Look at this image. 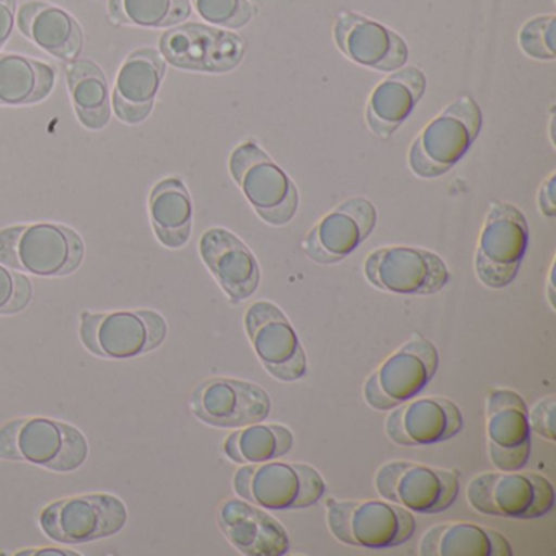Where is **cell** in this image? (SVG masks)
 Instances as JSON below:
<instances>
[{
	"label": "cell",
	"instance_id": "cell-1",
	"mask_svg": "<svg viewBox=\"0 0 556 556\" xmlns=\"http://www.w3.org/2000/svg\"><path fill=\"white\" fill-rule=\"evenodd\" d=\"M83 237L67 226L28 224L0 230V263L41 278L73 275L84 262Z\"/></svg>",
	"mask_w": 556,
	"mask_h": 556
},
{
	"label": "cell",
	"instance_id": "cell-2",
	"mask_svg": "<svg viewBox=\"0 0 556 556\" xmlns=\"http://www.w3.org/2000/svg\"><path fill=\"white\" fill-rule=\"evenodd\" d=\"M89 457V442L76 426L56 419L18 418L0 428V460L27 462L70 473Z\"/></svg>",
	"mask_w": 556,
	"mask_h": 556
},
{
	"label": "cell",
	"instance_id": "cell-3",
	"mask_svg": "<svg viewBox=\"0 0 556 556\" xmlns=\"http://www.w3.org/2000/svg\"><path fill=\"white\" fill-rule=\"evenodd\" d=\"M232 484L242 500L269 510L307 509L327 491L317 468L301 462L247 464L236 471Z\"/></svg>",
	"mask_w": 556,
	"mask_h": 556
},
{
	"label": "cell",
	"instance_id": "cell-4",
	"mask_svg": "<svg viewBox=\"0 0 556 556\" xmlns=\"http://www.w3.org/2000/svg\"><path fill=\"white\" fill-rule=\"evenodd\" d=\"M327 522L331 535L356 548H395L412 539L416 520L392 501H327Z\"/></svg>",
	"mask_w": 556,
	"mask_h": 556
},
{
	"label": "cell",
	"instance_id": "cell-5",
	"mask_svg": "<svg viewBox=\"0 0 556 556\" xmlns=\"http://www.w3.org/2000/svg\"><path fill=\"white\" fill-rule=\"evenodd\" d=\"M483 125L480 106L464 96L432 119L409 149V168L419 178L447 174L465 154Z\"/></svg>",
	"mask_w": 556,
	"mask_h": 556
},
{
	"label": "cell",
	"instance_id": "cell-6",
	"mask_svg": "<svg viewBox=\"0 0 556 556\" xmlns=\"http://www.w3.org/2000/svg\"><path fill=\"white\" fill-rule=\"evenodd\" d=\"M467 500L484 516L540 519L555 506V488L535 471H490L468 483Z\"/></svg>",
	"mask_w": 556,
	"mask_h": 556
},
{
	"label": "cell",
	"instance_id": "cell-7",
	"mask_svg": "<svg viewBox=\"0 0 556 556\" xmlns=\"http://www.w3.org/2000/svg\"><path fill=\"white\" fill-rule=\"evenodd\" d=\"M80 341L84 346L105 359H131L157 350L168 327L155 311H118L106 314L84 312L80 317Z\"/></svg>",
	"mask_w": 556,
	"mask_h": 556
},
{
	"label": "cell",
	"instance_id": "cell-8",
	"mask_svg": "<svg viewBox=\"0 0 556 556\" xmlns=\"http://www.w3.org/2000/svg\"><path fill=\"white\" fill-rule=\"evenodd\" d=\"M230 174L269 226L281 227L294 219L299 191L291 178L255 142L239 146L230 155Z\"/></svg>",
	"mask_w": 556,
	"mask_h": 556
},
{
	"label": "cell",
	"instance_id": "cell-9",
	"mask_svg": "<svg viewBox=\"0 0 556 556\" xmlns=\"http://www.w3.org/2000/svg\"><path fill=\"white\" fill-rule=\"evenodd\" d=\"M126 504L115 494L90 493L51 503L41 510L40 527L51 540L80 545L109 539L125 529Z\"/></svg>",
	"mask_w": 556,
	"mask_h": 556
},
{
	"label": "cell",
	"instance_id": "cell-10",
	"mask_svg": "<svg viewBox=\"0 0 556 556\" xmlns=\"http://www.w3.org/2000/svg\"><path fill=\"white\" fill-rule=\"evenodd\" d=\"M529 247V224L519 207L497 201L490 206L475 255L481 285L504 289L516 279Z\"/></svg>",
	"mask_w": 556,
	"mask_h": 556
},
{
	"label": "cell",
	"instance_id": "cell-11",
	"mask_svg": "<svg viewBox=\"0 0 556 556\" xmlns=\"http://www.w3.org/2000/svg\"><path fill=\"white\" fill-rule=\"evenodd\" d=\"M438 367V348L428 338L415 334L367 377L364 400L377 412L393 409L422 392Z\"/></svg>",
	"mask_w": 556,
	"mask_h": 556
},
{
	"label": "cell",
	"instance_id": "cell-12",
	"mask_svg": "<svg viewBox=\"0 0 556 556\" xmlns=\"http://www.w3.org/2000/svg\"><path fill=\"white\" fill-rule=\"evenodd\" d=\"M374 484L383 500L418 514L444 513L460 491L457 471L403 460L382 465Z\"/></svg>",
	"mask_w": 556,
	"mask_h": 556
},
{
	"label": "cell",
	"instance_id": "cell-13",
	"mask_svg": "<svg viewBox=\"0 0 556 556\" xmlns=\"http://www.w3.org/2000/svg\"><path fill=\"white\" fill-rule=\"evenodd\" d=\"M364 275L374 288L402 295H434L451 281L441 256L416 247H383L367 256Z\"/></svg>",
	"mask_w": 556,
	"mask_h": 556
},
{
	"label": "cell",
	"instance_id": "cell-14",
	"mask_svg": "<svg viewBox=\"0 0 556 556\" xmlns=\"http://www.w3.org/2000/svg\"><path fill=\"white\" fill-rule=\"evenodd\" d=\"M245 330L260 363L279 382H298L307 374V356L285 312L268 301L250 305Z\"/></svg>",
	"mask_w": 556,
	"mask_h": 556
},
{
	"label": "cell",
	"instance_id": "cell-15",
	"mask_svg": "<svg viewBox=\"0 0 556 556\" xmlns=\"http://www.w3.org/2000/svg\"><path fill=\"white\" fill-rule=\"evenodd\" d=\"M161 54L178 70L224 74L242 63L245 41L232 31L185 24L162 35Z\"/></svg>",
	"mask_w": 556,
	"mask_h": 556
},
{
	"label": "cell",
	"instance_id": "cell-16",
	"mask_svg": "<svg viewBox=\"0 0 556 556\" xmlns=\"http://www.w3.org/2000/svg\"><path fill=\"white\" fill-rule=\"evenodd\" d=\"M190 408L204 425L245 428L263 422L271 413V399L263 387L247 380L216 377L191 393Z\"/></svg>",
	"mask_w": 556,
	"mask_h": 556
},
{
	"label": "cell",
	"instance_id": "cell-17",
	"mask_svg": "<svg viewBox=\"0 0 556 556\" xmlns=\"http://www.w3.org/2000/svg\"><path fill=\"white\" fill-rule=\"evenodd\" d=\"M488 454L496 470H522L532 452L529 406L510 389L491 390L486 400Z\"/></svg>",
	"mask_w": 556,
	"mask_h": 556
},
{
	"label": "cell",
	"instance_id": "cell-18",
	"mask_svg": "<svg viewBox=\"0 0 556 556\" xmlns=\"http://www.w3.org/2000/svg\"><path fill=\"white\" fill-rule=\"evenodd\" d=\"M376 224V206L366 198H350L311 230L304 242L305 253L318 265L343 262L369 239Z\"/></svg>",
	"mask_w": 556,
	"mask_h": 556
},
{
	"label": "cell",
	"instance_id": "cell-19",
	"mask_svg": "<svg viewBox=\"0 0 556 556\" xmlns=\"http://www.w3.org/2000/svg\"><path fill=\"white\" fill-rule=\"evenodd\" d=\"M464 429L457 403L445 396L408 400L387 416L386 432L393 444L425 447L455 438Z\"/></svg>",
	"mask_w": 556,
	"mask_h": 556
},
{
	"label": "cell",
	"instance_id": "cell-20",
	"mask_svg": "<svg viewBox=\"0 0 556 556\" xmlns=\"http://www.w3.org/2000/svg\"><path fill=\"white\" fill-rule=\"evenodd\" d=\"M334 41L348 60L369 70L393 73L408 61V47L400 35L353 12L337 18Z\"/></svg>",
	"mask_w": 556,
	"mask_h": 556
},
{
	"label": "cell",
	"instance_id": "cell-21",
	"mask_svg": "<svg viewBox=\"0 0 556 556\" xmlns=\"http://www.w3.org/2000/svg\"><path fill=\"white\" fill-rule=\"evenodd\" d=\"M217 523L237 552L247 556H282L291 549L288 530L263 507L230 497L217 510Z\"/></svg>",
	"mask_w": 556,
	"mask_h": 556
},
{
	"label": "cell",
	"instance_id": "cell-22",
	"mask_svg": "<svg viewBox=\"0 0 556 556\" xmlns=\"http://www.w3.org/2000/svg\"><path fill=\"white\" fill-rule=\"evenodd\" d=\"M165 73L167 61L155 48H139L126 58L112 96V109L119 122L141 125L149 118Z\"/></svg>",
	"mask_w": 556,
	"mask_h": 556
},
{
	"label": "cell",
	"instance_id": "cell-23",
	"mask_svg": "<svg viewBox=\"0 0 556 556\" xmlns=\"http://www.w3.org/2000/svg\"><path fill=\"white\" fill-rule=\"evenodd\" d=\"M200 253L230 301L242 302L255 294L262 271L252 250L236 233L220 227L206 230L200 240Z\"/></svg>",
	"mask_w": 556,
	"mask_h": 556
},
{
	"label": "cell",
	"instance_id": "cell-24",
	"mask_svg": "<svg viewBox=\"0 0 556 556\" xmlns=\"http://www.w3.org/2000/svg\"><path fill=\"white\" fill-rule=\"evenodd\" d=\"M426 86L428 80L418 67L393 71L367 102L366 122L370 131L380 139L392 138L425 96Z\"/></svg>",
	"mask_w": 556,
	"mask_h": 556
},
{
	"label": "cell",
	"instance_id": "cell-25",
	"mask_svg": "<svg viewBox=\"0 0 556 556\" xmlns=\"http://www.w3.org/2000/svg\"><path fill=\"white\" fill-rule=\"evenodd\" d=\"M17 27L21 34L34 41L51 56L74 61L84 48V31L79 22L56 5L31 0L18 9Z\"/></svg>",
	"mask_w": 556,
	"mask_h": 556
},
{
	"label": "cell",
	"instance_id": "cell-26",
	"mask_svg": "<svg viewBox=\"0 0 556 556\" xmlns=\"http://www.w3.org/2000/svg\"><path fill=\"white\" fill-rule=\"evenodd\" d=\"M422 556H513L509 540L490 527L468 522L439 523L419 542Z\"/></svg>",
	"mask_w": 556,
	"mask_h": 556
},
{
	"label": "cell",
	"instance_id": "cell-27",
	"mask_svg": "<svg viewBox=\"0 0 556 556\" xmlns=\"http://www.w3.org/2000/svg\"><path fill=\"white\" fill-rule=\"evenodd\" d=\"M152 229L162 245L177 250L187 245L193 229V201L180 178L159 181L149 198Z\"/></svg>",
	"mask_w": 556,
	"mask_h": 556
},
{
	"label": "cell",
	"instance_id": "cell-28",
	"mask_svg": "<svg viewBox=\"0 0 556 556\" xmlns=\"http://www.w3.org/2000/svg\"><path fill=\"white\" fill-rule=\"evenodd\" d=\"M56 71L24 54H0V105L25 106L43 102L54 89Z\"/></svg>",
	"mask_w": 556,
	"mask_h": 556
},
{
	"label": "cell",
	"instance_id": "cell-29",
	"mask_svg": "<svg viewBox=\"0 0 556 556\" xmlns=\"http://www.w3.org/2000/svg\"><path fill=\"white\" fill-rule=\"evenodd\" d=\"M74 112L87 129L99 131L112 118L110 87L105 74L92 61H74L67 70Z\"/></svg>",
	"mask_w": 556,
	"mask_h": 556
},
{
	"label": "cell",
	"instance_id": "cell-30",
	"mask_svg": "<svg viewBox=\"0 0 556 556\" xmlns=\"http://www.w3.org/2000/svg\"><path fill=\"white\" fill-rule=\"evenodd\" d=\"M292 445L294 434L288 426L256 422L227 435L224 452L236 464H263L285 457Z\"/></svg>",
	"mask_w": 556,
	"mask_h": 556
},
{
	"label": "cell",
	"instance_id": "cell-31",
	"mask_svg": "<svg viewBox=\"0 0 556 556\" xmlns=\"http://www.w3.org/2000/svg\"><path fill=\"white\" fill-rule=\"evenodd\" d=\"M110 17L116 24L141 28H172L191 15L190 0H110Z\"/></svg>",
	"mask_w": 556,
	"mask_h": 556
},
{
	"label": "cell",
	"instance_id": "cell-32",
	"mask_svg": "<svg viewBox=\"0 0 556 556\" xmlns=\"http://www.w3.org/2000/svg\"><path fill=\"white\" fill-rule=\"evenodd\" d=\"M200 17L216 27L237 30L250 24L255 9L249 0H190Z\"/></svg>",
	"mask_w": 556,
	"mask_h": 556
},
{
	"label": "cell",
	"instance_id": "cell-33",
	"mask_svg": "<svg viewBox=\"0 0 556 556\" xmlns=\"http://www.w3.org/2000/svg\"><path fill=\"white\" fill-rule=\"evenodd\" d=\"M555 34V15L532 18L520 30V48L533 60L553 61L556 58Z\"/></svg>",
	"mask_w": 556,
	"mask_h": 556
},
{
	"label": "cell",
	"instance_id": "cell-34",
	"mask_svg": "<svg viewBox=\"0 0 556 556\" xmlns=\"http://www.w3.org/2000/svg\"><path fill=\"white\" fill-rule=\"evenodd\" d=\"M34 299V286L28 276L0 263V315L24 312Z\"/></svg>",
	"mask_w": 556,
	"mask_h": 556
},
{
	"label": "cell",
	"instance_id": "cell-35",
	"mask_svg": "<svg viewBox=\"0 0 556 556\" xmlns=\"http://www.w3.org/2000/svg\"><path fill=\"white\" fill-rule=\"evenodd\" d=\"M555 396H545L533 405L529 413V425L532 432L546 441L555 442Z\"/></svg>",
	"mask_w": 556,
	"mask_h": 556
},
{
	"label": "cell",
	"instance_id": "cell-36",
	"mask_svg": "<svg viewBox=\"0 0 556 556\" xmlns=\"http://www.w3.org/2000/svg\"><path fill=\"white\" fill-rule=\"evenodd\" d=\"M17 0H0V50L5 47L14 34Z\"/></svg>",
	"mask_w": 556,
	"mask_h": 556
},
{
	"label": "cell",
	"instance_id": "cell-37",
	"mask_svg": "<svg viewBox=\"0 0 556 556\" xmlns=\"http://www.w3.org/2000/svg\"><path fill=\"white\" fill-rule=\"evenodd\" d=\"M556 177L555 174L549 175L546 181H543L542 188L539 191V206L543 216H556Z\"/></svg>",
	"mask_w": 556,
	"mask_h": 556
},
{
	"label": "cell",
	"instance_id": "cell-38",
	"mask_svg": "<svg viewBox=\"0 0 556 556\" xmlns=\"http://www.w3.org/2000/svg\"><path fill=\"white\" fill-rule=\"evenodd\" d=\"M15 555H79V553L64 552V549L45 548V549H24V552H17Z\"/></svg>",
	"mask_w": 556,
	"mask_h": 556
}]
</instances>
